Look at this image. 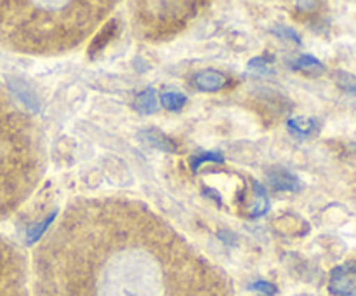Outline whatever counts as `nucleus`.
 I'll list each match as a JSON object with an SVG mask.
<instances>
[{
  "label": "nucleus",
  "mask_w": 356,
  "mask_h": 296,
  "mask_svg": "<svg viewBox=\"0 0 356 296\" xmlns=\"http://www.w3.org/2000/svg\"><path fill=\"white\" fill-rule=\"evenodd\" d=\"M33 296H235L226 272L145 202L82 197L33 253Z\"/></svg>",
  "instance_id": "f257e3e1"
},
{
  "label": "nucleus",
  "mask_w": 356,
  "mask_h": 296,
  "mask_svg": "<svg viewBox=\"0 0 356 296\" xmlns=\"http://www.w3.org/2000/svg\"><path fill=\"white\" fill-rule=\"evenodd\" d=\"M115 2H0V45L33 56L79 47L113 10Z\"/></svg>",
  "instance_id": "f03ea898"
},
{
  "label": "nucleus",
  "mask_w": 356,
  "mask_h": 296,
  "mask_svg": "<svg viewBox=\"0 0 356 296\" xmlns=\"http://www.w3.org/2000/svg\"><path fill=\"white\" fill-rule=\"evenodd\" d=\"M44 169L42 129L0 86V221L28 201Z\"/></svg>",
  "instance_id": "7ed1b4c3"
},
{
  "label": "nucleus",
  "mask_w": 356,
  "mask_h": 296,
  "mask_svg": "<svg viewBox=\"0 0 356 296\" xmlns=\"http://www.w3.org/2000/svg\"><path fill=\"white\" fill-rule=\"evenodd\" d=\"M204 6V2H136L132 3L134 33L148 42L169 40L181 33Z\"/></svg>",
  "instance_id": "20e7f679"
},
{
  "label": "nucleus",
  "mask_w": 356,
  "mask_h": 296,
  "mask_svg": "<svg viewBox=\"0 0 356 296\" xmlns=\"http://www.w3.org/2000/svg\"><path fill=\"white\" fill-rule=\"evenodd\" d=\"M0 296H30L28 263L23 251L0 235Z\"/></svg>",
  "instance_id": "39448f33"
},
{
  "label": "nucleus",
  "mask_w": 356,
  "mask_h": 296,
  "mask_svg": "<svg viewBox=\"0 0 356 296\" xmlns=\"http://www.w3.org/2000/svg\"><path fill=\"white\" fill-rule=\"evenodd\" d=\"M193 84L197 89L211 93V91H219L226 86V77L216 70H204L193 77Z\"/></svg>",
  "instance_id": "423d86ee"
},
{
  "label": "nucleus",
  "mask_w": 356,
  "mask_h": 296,
  "mask_svg": "<svg viewBox=\"0 0 356 296\" xmlns=\"http://www.w3.org/2000/svg\"><path fill=\"white\" fill-rule=\"evenodd\" d=\"M329 289L332 295L351 296L356 293V284L348 277L344 267H337L332 270V281H330Z\"/></svg>",
  "instance_id": "0eeeda50"
},
{
  "label": "nucleus",
  "mask_w": 356,
  "mask_h": 296,
  "mask_svg": "<svg viewBox=\"0 0 356 296\" xmlns=\"http://www.w3.org/2000/svg\"><path fill=\"white\" fill-rule=\"evenodd\" d=\"M117 30H118V21L117 20H110L106 24H104L103 28H101L99 33L94 37L92 44L89 45V56H90V58H94L97 52H101L104 47H106V44L111 40V38L115 37Z\"/></svg>",
  "instance_id": "6e6552de"
},
{
  "label": "nucleus",
  "mask_w": 356,
  "mask_h": 296,
  "mask_svg": "<svg viewBox=\"0 0 356 296\" xmlns=\"http://www.w3.org/2000/svg\"><path fill=\"white\" fill-rule=\"evenodd\" d=\"M270 183L278 192H298L301 188V181L298 176L287 173V171H275L270 174Z\"/></svg>",
  "instance_id": "1a4fd4ad"
},
{
  "label": "nucleus",
  "mask_w": 356,
  "mask_h": 296,
  "mask_svg": "<svg viewBox=\"0 0 356 296\" xmlns=\"http://www.w3.org/2000/svg\"><path fill=\"white\" fill-rule=\"evenodd\" d=\"M134 108L143 115L155 114L156 108H159V101H156V91L153 87L145 89L143 93H139L134 100Z\"/></svg>",
  "instance_id": "9d476101"
},
{
  "label": "nucleus",
  "mask_w": 356,
  "mask_h": 296,
  "mask_svg": "<svg viewBox=\"0 0 356 296\" xmlns=\"http://www.w3.org/2000/svg\"><path fill=\"white\" fill-rule=\"evenodd\" d=\"M292 66H294L296 70H301V72L309 73V75H322V73L325 72L323 63L320 61V59H316L315 56H309V54L299 56Z\"/></svg>",
  "instance_id": "9b49d317"
},
{
  "label": "nucleus",
  "mask_w": 356,
  "mask_h": 296,
  "mask_svg": "<svg viewBox=\"0 0 356 296\" xmlns=\"http://www.w3.org/2000/svg\"><path fill=\"white\" fill-rule=\"evenodd\" d=\"M141 134L143 138H145L149 145L155 146V148L165 150V152H176V145H174L163 132H160L159 129H146Z\"/></svg>",
  "instance_id": "f8f14e48"
},
{
  "label": "nucleus",
  "mask_w": 356,
  "mask_h": 296,
  "mask_svg": "<svg viewBox=\"0 0 356 296\" xmlns=\"http://www.w3.org/2000/svg\"><path fill=\"white\" fill-rule=\"evenodd\" d=\"M13 91H14V93H16V96L19 98L21 103H23L24 107L31 108V110H35V111H37L38 108H40V107H38L37 94H35L33 91H31L30 87H28V84L19 82V80H14V82H13Z\"/></svg>",
  "instance_id": "ddd939ff"
},
{
  "label": "nucleus",
  "mask_w": 356,
  "mask_h": 296,
  "mask_svg": "<svg viewBox=\"0 0 356 296\" xmlns=\"http://www.w3.org/2000/svg\"><path fill=\"white\" fill-rule=\"evenodd\" d=\"M252 187H254V208L250 209L249 215L250 216H263L264 212H268L270 209V201H268V195L264 192V188L261 187L257 181H252Z\"/></svg>",
  "instance_id": "4468645a"
},
{
  "label": "nucleus",
  "mask_w": 356,
  "mask_h": 296,
  "mask_svg": "<svg viewBox=\"0 0 356 296\" xmlns=\"http://www.w3.org/2000/svg\"><path fill=\"white\" fill-rule=\"evenodd\" d=\"M56 218V212H52L51 216H47L45 219H42L40 223H35V225H31L30 228L26 230V244L28 246H31V244L37 242L38 239H40L42 235H44L45 232L49 230V226H51V223L54 221Z\"/></svg>",
  "instance_id": "2eb2a0df"
},
{
  "label": "nucleus",
  "mask_w": 356,
  "mask_h": 296,
  "mask_svg": "<svg viewBox=\"0 0 356 296\" xmlns=\"http://www.w3.org/2000/svg\"><path fill=\"white\" fill-rule=\"evenodd\" d=\"M160 101H162V104L167 108V110L176 111V110H181V108L186 104L188 98L184 96L183 93H162Z\"/></svg>",
  "instance_id": "dca6fc26"
},
{
  "label": "nucleus",
  "mask_w": 356,
  "mask_h": 296,
  "mask_svg": "<svg viewBox=\"0 0 356 296\" xmlns=\"http://www.w3.org/2000/svg\"><path fill=\"white\" fill-rule=\"evenodd\" d=\"M289 127L298 134H312L316 131V120L315 118H291L289 120Z\"/></svg>",
  "instance_id": "f3484780"
},
{
  "label": "nucleus",
  "mask_w": 356,
  "mask_h": 296,
  "mask_svg": "<svg viewBox=\"0 0 356 296\" xmlns=\"http://www.w3.org/2000/svg\"><path fill=\"white\" fill-rule=\"evenodd\" d=\"M191 169H193V173H197L198 167L202 166V164L205 162H225V155L219 152H207V153H200V155H195L191 157Z\"/></svg>",
  "instance_id": "a211bd4d"
},
{
  "label": "nucleus",
  "mask_w": 356,
  "mask_h": 296,
  "mask_svg": "<svg viewBox=\"0 0 356 296\" xmlns=\"http://www.w3.org/2000/svg\"><path fill=\"white\" fill-rule=\"evenodd\" d=\"M336 80H337V86L348 94H356V79L355 75L348 72H337L336 73Z\"/></svg>",
  "instance_id": "6ab92c4d"
},
{
  "label": "nucleus",
  "mask_w": 356,
  "mask_h": 296,
  "mask_svg": "<svg viewBox=\"0 0 356 296\" xmlns=\"http://www.w3.org/2000/svg\"><path fill=\"white\" fill-rule=\"evenodd\" d=\"M268 66H270V63H268L264 58H254L252 61L249 63V68L254 70V72H259V73L270 72V68H268Z\"/></svg>",
  "instance_id": "aec40b11"
},
{
  "label": "nucleus",
  "mask_w": 356,
  "mask_h": 296,
  "mask_svg": "<svg viewBox=\"0 0 356 296\" xmlns=\"http://www.w3.org/2000/svg\"><path fill=\"white\" fill-rule=\"evenodd\" d=\"M252 289L264 293V295H268V296H273L275 293H277V288H275L273 284H270V282H264V281L256 282V284L252 286Z\"/></svg>",
  "instance_id": "412c9836"
},
{
  "label": "nucleus",
  "mask_w": 356,
  "mask_h": 296,
  "mask_svg": "<svg viewBox=\"0 0 356 296\" xmlns=\"http://www.w3.org/2000/svg\"><path fill=\"white\" fill-rule=\"evenodd\" d=\"M277 31H280V33L284 35L285 38H292V40H294V42H298V44H299V42H301V38L298 37V33H296L294 30H291V28H285V26H282V28H278Z\"/></svg>",
  "instance_id": "4be33fe9"
},
{
  "label": "nucleus",
  "mask_w": 356,
  "mask_h": 296,
  "mask_svg": "<svg viewBox=\"0 0 356 296\" xmlns=\"http://www.w3.org/2000/svg\"><path fill=\"white\" fill-rule=\"evenodd\" d=\"M205 195H209V197H214L216 201H218V202H221V197H219V195L216 194V192H212L211 188H207V190H205Z\"/></svg>",
  "instance_id": "5701e85b"
},
{
  "label": "nucleus",
  "mask_w": 356,
  "mask_h": 296,
  "mask_svg": "<svg viewBox=\"0 0 356 296\" xmlns=\"http://www.w3.org/2000/svg\"><path fill=\"white\" fill-rule=\"evenodd\" d=\"M351 272H355V274H356V261L353 265H351Z\"/></svg>",
  "instance_id": "b1692460"
}]
</instances>
